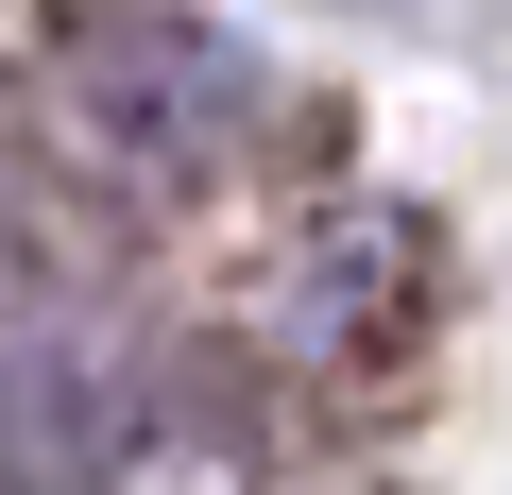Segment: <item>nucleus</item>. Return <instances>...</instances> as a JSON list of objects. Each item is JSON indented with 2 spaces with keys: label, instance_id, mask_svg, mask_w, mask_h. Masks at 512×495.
<instances>
[{
  "label": "nucleus",
  "instance_id": "obj_1",
  "mask_svg": "<svg viewBox=\"0 0 512 495\" xmlns=\"http://www.w3.org/2000/svg\"><path fill=\"white\" fill-rule=\"evenodd\" d=\"M69 69H86V103L137 154H222L239 137V86H256L205 18H171V0H69Z\"/></svg>",
  "mask_w": 512,
  "mask_h": 495
}]
</instances>
